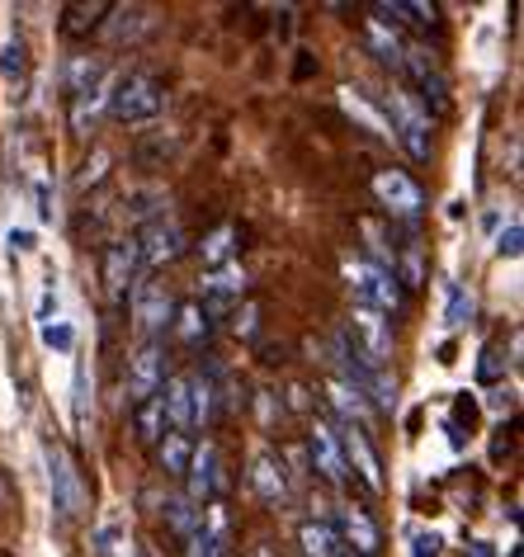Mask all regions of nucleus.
I'll use <instances>...</instances> for the list:
<instances>
[{
	"label": "nucleus",
	"mask_w": 524,
	"mask_h": 557,
	"mask_svg": "<svg viewBox=\"0 0 524 557\" xmlns=\"http://www.w3.org/2000/svg\"><path fill=\"white\" fill-rule=\"evenodd\" d=\"M520 236H524V227H520V222H510V227H506L501 236H496V250L515 260V256H520Z\"/></svg>",
	"instance_id": "72a5a7b5"
},
{
	"label": "nucleus",
	"mask_w": 524,
	"mask_h": 557,
	"mask_svg": "<svg viewBox=\"0 0 524 557\" xmlns=\"http://www.w3.org/2000/svg\"><path fill=\"white\" fill-rule=\"evenodd\" d=\"M43 341L58 345V350H66V345H72V331H66V326H43Z\"/></svg>",
	"instance_id": "e433bc0d"
},
{
	"label": "nucleus",
	"mask_w": 524,
	"mask_h": 557,
	"mask_svg": "<svg viewBox=\"0 0 524 557\" xmlns=\"http://www.w3.org/2000/svg\"><path fill=\"white\" fill-rule=\"evenodd\" d=\"M510 557H524V553H520V548H510Z\"/></svg>",
	"instance_id": "58836bf2"
},
{
	"label": "nucleus",
	"mask_w": 524,
	"mask_h": 557,
	"mask_svg": "<svg viewBox=\"0 0 524 557\" xmlns=\"http://www.w3.org/2000/svg\"><path fill=\"white\" fill-rule=\"evenodd\" d=\"M189 454H195V435H185V430H165V435L157 440V458L171 478H185Z\"/></svg>",
	"instance_id": "b1692460"
},
{
	"label": "nucleus",
	"mask_w": 524,
	"mask_h": 557,
	"mask_svg": "<svg viewBox=\"0 0 524 557\" xmlns=\"http://www.w3.org/2000/svg\"><path fill=\"white\" fill-rule=\"evenodd\" d=\"M24 44H5L0 48V76H10V81H24Z\"/></svg>",
	"instance_id": "473e14b6"
},
{
	"label": "nucleus",
	"mask_w": 524,
	"mask_h": 557,
	"mask_svg": "<svg viewBox=\"0 0 524 557\" xmlns=\"http://www.w3.org/2000/svg\"><path fill=\"white\" fill-rule=\"evenodd\" d=\"M402 72H411V81L421 86V100L435 109V114H449L453 100H449V76H445V66H439L425 48H407V58H402Z\"/></svg>",
	"instance_id": "4468645a"
},
{
	"label": "nucleus",
	"mask_w": 524,
	"mask_h": 557,
	"mask_svg": "<svg viewBox=\"0 0 524 557\" xmlns=\"http://www.w3.org/2000/svg\"><path fill=\"white\" fill-rule=\"evenodd\" d=\"M137 250H142V264L147 270H161V264H175L185 256V232L175 218H151L142 232H137Z\"/></svg>",
	"instance_id": "9d476101"
},
{
	"label": "nucleus",
	"mask_w": 524,
	"mask_h": 557,
	"mask_svg": "<svg viewBox=\"0 0 524 557\" xmlns=\"http://www.w3.org/2000/svg\"><path fill=\"white\" fill-rule=\"evenodd\" d=\"M165 109V81L151 72H128L109 95V114L118 123H151Z\"/></svg>",
	"instance_id": "f257e3e1"
},
{
	"label": "nucleus",
	"mask_w": 524,
	"mask_h": 557,
	"mask_svg": "<svg viewBox=\"0 0 524 557\" xmlns=\"http://www.w3.org/2000/svg\"><path fill=\"white\" fill-rule=\"evenodd\" d=\"M374 194H378V203L388 208V213H397V218H416L421 208H425L421 185L407 171H392V165L374 175Z\"/></svg>",
	"instance_id": "2eb2a0df"
},
{
	"label": "nucleus",
	"mask_w": 524,
	"mask_h": 557,
	"mask_svg": "<svg viewBox=\"0 0 524 557\" xmlns=\"http://www.w3.org/2000/svg\"><path fill=\"white\" fill-rule=\"evenodd\" d=\"M364 44L378 62H388V66H402V58H407L402 38H397L392 24H383V20H364Z\"/></svg>",
	"instance_id": "a878e982"
},
{
	"label": "nucleus",
	"mask_w": 524,
	"mask_h": 557,
	"mask_svg": "<svg viewBox=\"0 0 524 557\" xmlns=\"http://www.w3.org/2000/svg\"><path fill=\"white\" fill-rule=\"evenodd\" d=\"M411 557H439V534L416 529V534H411Z\"/></svg>",
	"instance_id": "f704fd0d"
},
{
	"label": "nucleus",
	"mask_w": 524,
	"mask_h": 557,
	"mask_svg": "<svg viewBox=\"0 0 524 557\" xmlns=\"http://www.w3.org/2000/svg\"><path fill=\"white\" fill-rule=\"evenodd\" d=\"M477 373H482L487 383L501 379V350H496V345H487V350H482V369H477Z\"/></svg>",
	"instance_id": "c9c22d12"
},
{
	"label": "nucleus",
	"mask_w": 524,
	"mask_h": 557,
	"mask_svg": "<svg viewBox=\"0 0 524 557\" xmlns=\"http://www.w3.org/2000/svg\"><path fill=\"white\" fill-rule=\"evenodd\" d=\"M467 317H473V294L467 288H453L449 294V312H445V322L459 331V326H467Z\"/></svg>",
	"instance_id": "2f4dec72"
},
{
	"label": "nucleus",
	"mask_w": 524,
	"mask_h": 557,
	"mask_svg": "<svg viewBox=\"0 0 524 557\" xmlns=\"http://www.w3.org/2000/svg\"><path fill=\"white\" fill-rule=\"evenodd\" d=\"M298 548H302V557H345V553H350L340 543L336 529H330V520H302Z\"/></svg>",
	"instance_id": "4be33fe9"
},
{
	"label": "nucleus",
	"mask_w": 524,
	"mask_h": 557,
	"mask_svg": "<svg viewBox=\"0 0 524 557\" xmlns=\"http://www.w3.org/2000/svg\"><path fill=\"white\" fill-rule=\"evenodd\" d=\"M95 90H104V58H72L66 62V95L72 100H86V95Z\"/></svg>",
	"instance_id": "5701e85b"
},
{
	"label": "nucleus",
	"mask_w": 524,
	"mask_h": 557,
	"mask_svg": "<svg viewBox=\"0 0 524 557\" xmlns=\"http://www.w3.org/2000/svg\"><path fill=\"white\" fill-rule=\"evenodd\" d=\"M48 478H52V506H58L62 520H76L86 510V486H80V472H76V458L62 449V444L48 440Z\"/></svg>",
	"instance_id": "6e6552de"
},
{
	"label": "nucleus",
	"mask_w": 524,
	"mask_h": 557,
	"mask_svg": "<svg viewBox=\"0 0 524 557\" xmlns=\"http://www.w3.org/2000/svg\"><path fill=\"white\" fill-rule=\"evenodd\" d=\"M237 227H232V222H223V227H217L213 236H203V246H199V256H203V264H213V270H217V264H227L232 260V242H237Z\"/></svg>",
	"instance_id": "c756f323"
},
{
	"label": "nucleus",
	"mask_w": 524,
	"mask_h": 557,
	"mask_svg": "<svg viewBox=\"0 0 524 557\" xmlns=\"http://www.w3.org/2000/svg\"><path fill=\"white\" fill-rule=\"evenodd\" d=\"M251 492L265 500L270 510H284V506H288V496H294V486H288V468H284L270 449L251 458Z\"/></svg>",
	"instance_id": "dca6fc26"
},
{
	"label": "nucleus",
	"mask_w": 524,
	"mask_h": 557,
	"mask_svg": "<svg viewBox=\"0 0 524 557\" xmlns=\"http://www.w3.org/2000/svg\"><path fill=\"white\" fill-rule=\"evenodd\" d=\"M467 557H491V543H473V553Z\"/></svg>",
	"instance_id": "4c0bfd02"
},
{
	"label": "nucleus",
	"mask_w": 524,
	"mask_h": 557,
	"mask_svg": "<svg viewBox=\"0 0 524 557\" xmlns=\"http://www.w3.org/2000/svg\"><path fill=\"white\" fill-rule=\"evenodd\" d=\"M350 284H354V302H364V308H374L383 312L392 322V317H402L407 312V294H402V284L388 274V270H378L374 260H350Z\"/></svg>",
	"instance_id": "7ed1b4c3"
},
{
	"label": "nucleus",
	"mask_w": 524,
	"mask_h": 557,
	"mask_svg": "<svg viewBox=\"0 0 524 557\" xmlns=\"http://www.w3.org/2000/svg\"><path fill=\"white\" fill-rule=\"evenodd\" d=\"M161 515H165V524L175 529V539H189V534H195V529L203 524V510H199V506H195V500H189L185 492L165 500V506H161Z\"/></svg>",
	"instance_id": "bb28decb"
},
{
	"label": "nucleus",
	"mask_w": 524,
	"mask_h": 557,
	"mask_svg": "<svg viewBox=\"0 0 524 557\" xmlns=\"http://www.w3.org/2000/svg\"><path fill=\"white\" fill-rule=\"evenodd\" d=\"M374 20H383V24H411V29H421V34H431V29H439V5H425V0H383V5H374L369 10Z\"/></svg>",
	"instance_id": "a211bd4d"
},
{
	"label": "nucleus",
	"mask_w": 524,
	"mask_h": 557,
	"mask_svg": "<svg viewBox=\"0 0 524 557\" xmlns=\"http://www.w3.org/2000/svg\"><path fill=\"white\" fill-rule=\"evenodd\" d=\"M345 109H350V114L360 119V123H364V128L374 133V137H388V128H383V119H378L374 109H369V104L360 100V90H345Z\"/></svg>",
	"instance_id": "7c9ffc66"
},
{
	"label": "nucleus",
	"mask_w": 524,
	"mask_h": 557,
	"mask_svg": "<svg viewBox=\"0 0 524 557\" xmlns=\"http://www.w3.org/2000/svg\"><path fill=\"white\" fill-rule=\"evenodd\" d=\"M133 425H137V440H147V444H157V440L165 435L161 393H157V397H147V401H137V407H133Z\"/></svg>",
	"instance_id": "c85d7f7f"
},
{
	"label": "nucleus",
	"mask_w": 524,
	"mask_h": 557,
	"mask_svg": "<svg viewBox=\"0 0 524 557\" xmlns=\"http://www.w3.org/2000/svg\"><path fill=\"white\" fill-rule=\"evenodd\" d=\"M100 270H104V288L114 302H128L133 284H137V270H142V250H137V236H118V242L104 246L100 256Z\"/></svg>",
	"instance_id": "1a4fd4ad"
},
{
	"label": "nucleus",
	"mask_w": 524,
	"mask_h": 557,
	"mask_svg": "<svg viewBox=\"0 0 524 557\" xmlns=\"http://www.w3.org/2000/svg\"><path fill=\"white\" fill-rule=\"evenodd\" d=\"M308 458L316 468V478L330 486H350V472H345V454H340V435L330 421H312L308 430Z\"/></svg>",
	"instance_id": "ddd939ff"
},
{
	"label": "nucleus",
	"mask_w": 524,
	"mask_h": 557,
	"mask_svg": "<svg viewBox=\"0 0 524 557\" xmlns=\"http://www.w3.org/2000/svg\"><path fill=\"white\" fill-rule=\"evenodd\" d=\"M360 350L374 359V364L388 369V359H392V322L383 312L374 308H364V302H354V312H350V331H345Z\"/></svg>",
	"instance_id": "9b49d317"
},
{
	"label": "nucleus",
	"mask_w": 524,
	"mask_h": 557,
	"mask_svg": "<svg viewBox=\"0 0 524 557\" xmlns=\"http://www.w3.org/2000/svg\"><path fill=\"white\" fill-rule=\"evenodd\" d=\"M171 331H175V336H180V341L189 345V350H195V345H203V341H209V331H213V317L203 312V302H199V298H189V302H175Z\"/></svg>",
	"instance_id": "aec40b11"
},
{
	"label": "nucleus",
	"mask_w": 524,
	"mask_h": 557,
	"mask_svg": "<svg viewBox=\"0 0 524 557\" xmlns=\"http://www.w3.org/2000/svg\"><path fill=\"white\" fill-rule=\"evenodd\" d=\"M203 294H209V302H203V312H223L232 308V302H241L246 298V270L241 264H217V270L203 278Z\"/></svg>",
	"instance_id": "f3484780"
},
{
	"label": "nucleus",
	"mask_w": 524,
	"mask_h": 557,
	"mask_svg": "<svg viewBox=\"0 0 524 557\" xmlns=\"http://www.w3.org/2000/svg\"><path fill=\"white\" fill-rule=\"evenodd\" d=\"M185 496L195 500V506H217V500L227 496V478H223V454H217L213 440L195 444V454H189V468H185Z\"/></svg>",
	"instance_id": "20e7f679"
},
{
	"label": "nucleus",
	"mask_w": 524,
	"mask_h": 557,
	"mask_svg": "<svg viewBox=\"0 0 524 557\" xmlns=\"http://www.w3.org/2000/svg\"><path fill=\"white\" fill-rule=\"evenodd\" d=\"M109 10H114V5H104V0H95V5H62V15H66L62 29L72 34V38H86L90 29H100Z\"/></svg>",
	"instance_id": "cd10ccee"
},
{
	"label": "nucleus",
	"mask_w": 524,
	"mask_h": 557,
	"mask_svg": "<svg viewBox=\"0 0 524 557\" xmlns=\"http://www.w3.org/2000/svg\"><path fill=\"white\" fill-rule=\"evenodd\" d=\"M330 411L340 416V425H369V416H374V407H369V401L354 393V387H345L340 379H330Z\"/></svg>",
	"instance_id": "393cba45"
},
{
	"label": "nucleus",
	"mask_w": 524,
	"mask_h": 557,
	"mask_svg": "<svg viewBox=\"0 0 524 557\" xmlns=\"http://www.w3.org/2000/svg\"><path fill=\"white\" fill-rule=\"evenodd\" d=\"M165 345L161 341H142L133 350L128 359V373H123V387H128V401L137 407V401H147V397H157L161 387H165Z\"/></svg>",
	"instance_id": "423d86ee"
},
{
	"label": "nucleus",
	"mask_w": 524,
	"mask_h": 557,
	"mask_svg": "<svg viewBox=\"0 0 524 557\" xmlns=\"http://www.w3.org/2000/svg\"><path fill=\"white\" fill-rule=\"evenodd\" d=\"M330 529H336L340 543L354 557H378L383 553V529H378V520L364 506H340L336 520H330Z\"/></svg>",
	"instance_id": "f8f14e48"
},
{
	"label": "nucleus",
	"mask_w": 524,
	"mask_h": 557,
	"mask_svg": "<svg viewBox=\"0 0 524 557\" xmlns=\"http://www.w3.org/2000/svg\"><path fill=\"white\" fill-rule=\"evenodd\" d=\"M388 119H392V133L388 137H397V143L407 147V157L411 161H431V114L421 109V100L411 90H392L388 100Z\"/></svg>",
	"instance_id": "f03ea898"
},
{
	"label": "nucleus",
	"mask_w": 524,
	"mask_h": 557,
	"mask_svg": "<svg viewBox=\"0 0 524 557\" xmlns=\"http://www.w3.org/2000/svg\"><path fill=\"white\" fill-rule=\"evenodd\" d=\"M340 454H345V472H354L369 492L383 496V458L374 449V440H369V425H340Z\"/></svg>",
	"instance_id": "0eeeda50"
},
{
	"label": "nucleus",
	"mask_w": 524,
	"mask_h": 557,
	"mask_svg": "<svg viewBox=\"0 0 524 557\" xmlns=\"http://www.w3.org/2000/svg\"><path fill=\"white\" fill-rule=\"evenodd\" d=\"M161 411H165V430H195V416H189V379L185 373H175V379H165L161 387Z\"/></svg>",
	"instance_id": "412c9836"
},
{
	"label": "nucleus",
	"mask_w": 524,
	"mask_h": 557,
	"mask_svg": "<svg viewBox=\"0 0 524 557\" xmlns=\"http://www.w3.org/2000/svg\"><path fill=\"white\" fill-rule=\"evenodd\" d=\"M128 308H133V326L142 331L147 341H161L165 331H171L175 298H171V288H165L161 278H142V284H133Z\"/></svg>",
	"instance_id": "39448f33"
},
{
	"label": "nucleus",
	"mask_w": 524,
	"mask_h": 557,
	"mask_svg": "<svg viewBox=\"0 0 524 557\" xmlns=\"http://www.w3.org/2000/svg\"><path fill=\"white\" fill-rule=\"evenodd\" d=\"M195 534L185 539V557H227V520H223V506H209Z\"/></svg>",
	"instance_id": "6ab92c4d"
}]
</instances>
